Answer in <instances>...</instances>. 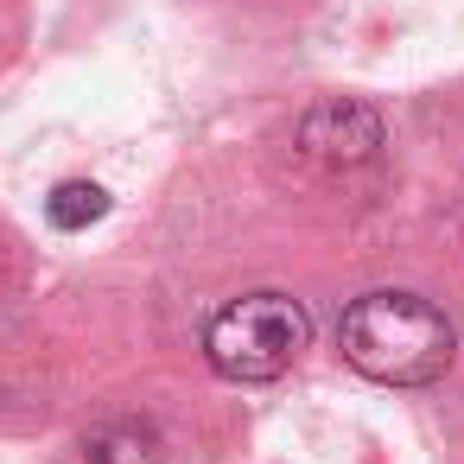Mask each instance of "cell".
<instances>
[{
  "mask_svg": "<svg viewBox=\"0 0 464 464\" xmlns=\"http://www.w3.org/2000/svg\"><path fill=\"white\" fill-rule=\"evenodd\" d=\"M337 350L356 375H369L382 388H432L458 356V331L432 299L382 286V293H362L343 305Z\"/></svg>",
  "mask_w": 464,
  "mask_h": 464,
  "instance_id": "1",
  "label": "cell"
},
{
  "mask_svg": "<svg viewBox=\"0 0 464 464\" xmlns=\"http://www.w3.org/2000/svg\"><path fill=\"white\" fill-rule=\"evenodd\" d=\"M305 343H312L305 305L293 293H274V286L217 305L210 324H204V362L223 382H242V388L248 382H280L299 362Z\"/></svg>",
  "mask_w": 464,
  "mask_h": 464,
  "instance_id": "2",
  "label": "cell"
},
{
  "mask_svg": "<svg viewBox=\"0 0 464 464\" xmlns=\"http://www.w3.org/2000/svg\"><path fill=\"white\" fill-rule=\"evenodd\" d=\"M293 140H299L305 160H318V166H331V172H350V166H369V160L382 153L388 128H382V115H375L362 96H318V102L299 115Z\"/></svg>",
  "mask_w": 464,
  "mask_h": 464,
  "instance_id": "3",
  "label": "cell"
},
{
  "mask_svg": "<svg viewBox=\"0 0 464 464\" xmlns=\"http://www.w3.org/2000/svg\"><path fill=\"white\" fill-rule=\"evenodd\" d=\"M83 464H166V445L140 420H102L83 432Z\"/></svg>",
  "mask_w": 464,
  "mask_h": 464,
  "instance_id": "4",
  "label": "cell"
},
{
  "mask_svg": "<svg viewBox=\"0 0 464 464\" xmlns=\"http://www.w3.org/2000/svg\"><path fill=\"white\" fill-rule=\"evenodd\" d=\"M102 217H109V191L90 185V179H64V185H52V198H45V223L64 229V236H77V229H90V223H102Z\"/></svg>",
  "mask_w": 464,
  "mask_h": 464,
  "instance_id": "5",
  "label": "cell"
},
{
  "mask_svg": "<svg viewBox=\"0 0 464 464\" xmlns=\"http://www.w3.org/2000/svg\"><path fill=\"white\" fill-rule=\"evenodd\" d=\"M0 280H7V236H0Z\"/></svg>",
  "mask_w": 464,
  "mask_h": 464,
  "instance_id": "6",
  "label": "cell"
}]
</instances>
